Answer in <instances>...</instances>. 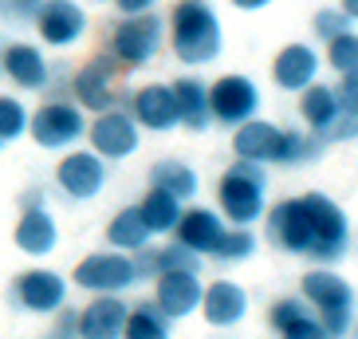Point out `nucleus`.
Wrapping results in <instances>:
<instances>
[{"instance_id": "1", "label": "nucleus", "mask_w": 358, "mask_h": 339, "mask_svg": "<svg viewBox=\"0 0 358 339\" xmlns=\"http://www.w3.org/2000/svg\"><path fill=\"white\" fill-rule=\"evenodd\" d=\"M268 241L287 256H311L319 265H338L350 253V221L327 193H303L264 209Z\"/></svg>"}, {"instance_id": "2", "label": "nucleus", "mask_w": 358, "mask_h": 339, "mask_svg": "<svg viewBox=\"0 0 358 339\" xmlns=\"http://www.w3.org/2000/svg\"><path fill=\"white\" fill-rule=\"evenodd\" d=\"M224 48L221 16L213 12L209 0H178L169 12V52L185 67L213 64Z\"/></svg>"}, {"instance_id": "3", "label": "nucleus", "mask_w": 358, "mask_h": 339, "mask_svg": "<svg viewBox=\"0 0 358 339\" xmlns=\"http://www.w3.org/2000/svg\"><path fill=\"white\" fill-rule=\"evenodd\" d=\"M299 296L315 307L327 339L350 335V324H355V312H358V296H355V288H350L347 276L335 272V265L307 268L303 280H299Z\"/></svg>"}, {"instance_id": "4", "label": "nucleus", "mask_w": 358, "mask_h": 339, "mask_svg": "<svg viewBox=\"0 0 358 339\" xmlns=\"http://www.w3.org/2000/svg\"><path fill=\"white\" fill-rule=\"evenodd\" d=\"M217 205L221 217L232 225H256L268 209V174L260 162L236 158L217 181Z\"/></svg>"}, {"instance_id": "5", "label": "nucleus", "mask_w": 358, "mask_h": 339, "mask_svg": "<svg viewBox=\"0 0 358 339\" xmlns=\"http://www.w3.org/2000/svg\"><path fill=\"white\" fill-rule=\"evenodd\" d=\"M299 118H303V127L319 142H327V146L331 142H350V138H358V118L343 111L335 87L319 83V79L299 91Z\"/></svg>"}, {"instance_id": "6", "label": "nucleus", "mask_w": 358, "mask_h": 339, "mask_svg": "<svg viewBox=\"0 0 358 339\" xmlns=\"http://www.w3.org/2000/svg\"><path fill=\"white\" fill-rule=\"evenodd\" d=\"M166 43V20L154 12H130L110 32V55L122 67H146Z\"/></svg>"}, {"instance_id": "7", "label": "nucleus", "mask_w": 358, "mask_h": 339, "mask_svg": "<svg viewBox=\"0 0 358 339\" xmlns=\"http://www.w3.org/2000/svg\"><path fill=\"white\" fill-rule=\"evenodd\" d=\"M28 134H32V142L40 150L64 154L87 134V111L79 103H71V99H52L36 115H28Z\"/></svg>"}, {"instance_id": "8", "label": "nucleus", "mask_w": 358, "mask_h": 339, "mask_svg": "<svg viewBox=\"0 0 358 339\" xmlns=\"http://www.w3.org/2000/svg\"><path fill=\"white\" fill-rule=\"evenodd\" d=\"M75 288L83 292H127L134 288L142 276H138L134 253H122V249H106V253H91L83 256L71 272Z\"/></svg>"}, {"instance_id": "9", "label": "nucleus", "mask_w": 358, "mask_h": 339, "mask_svg": "<svg viewBox=\"0 0 358 339\" xmlns=\"http://www.w3.org/2000/svg\"><path fill=\"white\" fill-rule=\"evenodd\" d=\"M83 138L91 142V150H95L99 158L122 162V158H130V154H138V146H142V127L134 123L130 111H122V106H106V111L95 115V123H87Z\"/></svg>"}, {"instance_id": "10", "label": "nucleus", "mask_w": 358, "mask_h": 339, "mask_svg": "<svg viewBox=\"0 0 358 339\" xmlns=\"http://www.w3.org/2000/svg\"><path fill=\"white\" fill-rule=\"evenodd\" d=\"M264 95L248 75H221L217 83H209V115L221 127H241L252 115H260Z\"/></svg>"}, {"instance_id": "11", "label": "nucleus", "mask_w": 358, "mask_h": 339, "mask_svg": "<svg viewBox=\"0 0 358 339\" xmlns=\"http://www.w3.org/2000/svg\"><path fill=\"white\" fill-rule=\"evenodd\" d=\"M110 178L106 158H99L95 150H64V158L55 166V186L64 190L67 202H91L99 198Z\"/></svg>"}, {"instance_id": "12", "label": "nucleus", "mask_w": 358, "mask_h": 339, "mask_svg": "<svg viewBox=\"0 0 358 339\" xmlns=\"http://www.w3.org/2000/svg\"><path fill=\"white\" fill-rule=\"evenodd\" d=\"M12 304L32 316H55L67 304V280L55 268H28L12 280Z\"/></svg>"}, {"instance_id": "13", "label": "nucleus", "mask_w": 358, "mask_h": 339, "mask_svg": "<svg viewBox=\"0 0 358 339\" xmlns=\"http://www.w3.org/2000/svg\"><path fill=\"white\" fill-rule=\"evenodd\" d=\"M32 24L48 48H75L87 36V12L75 0H43Z\"/></svg>"}, {"instance_id": "14", "label": "nucleus", "mask_w": 358, "mask_h": 339, "mask_svg": "<svg viewBox=\"0 0 358 339\" xmlns=\"http://www.w3.org/2000/svg\"><path fill=\"white\" fill-rule=\"evenodd\" d=\"M127 111L134 115V123L142 130H154V134H169L178 127V103H173V87L169 83H146L130 91Z\"/></svg>"}, {"instance_id": "15", "label": "nucleus", "mask_w": 358, "mask_h": 339, "mask_svg": "<svg viewBox=\"0 0 358 339\" xmlns=\"http://www.w3.org/2000/svg\"><path fill=\"white\" fill-rule=\"evenodd\" d=\"M232 154L248 162H260V166H280V154H284V127H275L268 118L252 115L248 123L232 127Z\"/></svg>"}, {"instance_id": "16", "label": "nucleus", "mask_w": 358, "mask_h": 339, "mask_svg": "<svg viewBox=\"0 0 358 339\" xmlns=\"http://www.w3.org/2000/svg\"><path fill=\"white\" fill-rule=\"evenodd\" d=\"M201 316L205 324L217 331H232L241 328L244 316H248V292H244L236 280H213L205 292H201Z\"/></svg>"}, {"instance_id": "17", "label": "nucleus", "mask_w": 358, "mask_h": 339, "mask_svg": "<svg viewBox=\"0 0 358 339\" xmlns=\"http://www.w3.org/2000/svg\"><path fill=\"white\" fill-rule=\"evenodd\" d=\"M0 75H8L20 91H43L52 83V64L36 43H0Z\"/></svg>"}, {"instance_id": "18", "label": "nucleus", "mask_w": 358, "mask_h": 339, "mask_svg": "<svg viewBox=\"0 0 358 339\" xmlns=\"http://www.w3.org/2000/svg\"><path fill=\"white\" fill-rule=\"evenodd\" d=\"M115 55H95L87 67H79L71 79V91H75V103L83 106V111H106V106H115Z\"/></svg>"}, {"instance_id": "19", "label": "nucleus", "mask_w": 358, "mask_h": 339, "mask_svg": "<svg viewBox=\"0 0 358 339\" xmlns=\"http://www.w3.org/2000/svg\"><path fill=\"white\" fill-rule=\"evenodd\" d=\"M319 71H323V60H319V52L311 43H287V48H280V55L272 64L275 87L287 91V95H299L303 87H311L319 79Z\"/></svg>"}, {"instance_id": "20", "label": "nucleus", "mask_w": 358, "mask_h": 339, "mask_svg": "<svg viewBox=\"0 0 358 339\" xmlns=\"http://www.w3.org/2000/svg\"><path fill=\"white\" fill-rule=\"evenodd\" d=\"M201 272H189V268H173V272H158V292H154V304L166 312L169 319H185L197 312L201 304Z\"/></svg>"}, {"instance_id": "21", "label": "nucleus", "mask_w": 358, "mask_h": 339, "mask_svg": "<svg viewBox=\"0 0 358 339\" xmlns=\"http://www.w3.org/2000/svg\"><path fill=\"white\" fill-rule=\"evenodd\" d=\"M12 241H16V249L28 253V256L55 253V244H59V225H55L52 213L43 209V202L24 205L20 221H16V229H12Z\"/></svg>"}, {"instance_id": "22", "label": "nucleus", "mask_w": 358, "mask_h": 339, "mask_svg": "<svg viewBox=\"0 0 358 339\" xmlns=\"http://www.w3.org/2000/svg\"><path fill=\"white\" fill-rule=\"evenodd\" d=\"M224 217L217 209H205V205H193V209H181L178 225H173V237H178L181 244H189L193 253L201 256H213L217 253V244H221L224 237Z\"/></svg>"}, {"instance_id": "23", "label": "nucleus", "mask_w": 358, "mask_h": 339, "mask_svg": "<svg viewBox=\"0 0 358 339\" xmlns=\"http://www.w3.org/2000/svg\"><path fill=\"white\" fill-rule=\"evenodd\" d=\"M268 324L275 335L284 339H327L323 324H319L315 307L307 304L303 296H284L268 307Z\"/></svg>"}, {"instance_id": "24", "label": "nucleus", "mask_w": 358, "mask_h": 339, "mask_svg": "<svg viewBox=\"0 0 358 339\" xmlns=\"http://www.w3.org/2000/svg\"><path fill=\"white\" fill-rule=\"evenodd\" d=\"M127 300L118 292H95V300L79 312V335L83 339H118L127 324Z\"/></svg>"}, {"instance_id": "25", "label": "nucleus", "mask_w": 358, "mask_h": 339, "mask_svg": "<svg viewBox=\"0 0 358 339\" xmlns=\"http://www.w3.org/2000/svg\"><path fill=\"white\" fill-rule=\"evenodd\" d=\"M173 87V103H178V127L193 130V134H205L213 127V115H209V87L193 79V75H181Z\"/></svg>"}, {"instance_id": "26", "label": "nucleus", "mask_w": 358, "mask_h": 339, "mask_svg": "<svg viewBox=\"0 0 358 339\" xmlns=\"http://www.w3.org/2000/svg\"><path fill=\"white\" fill-rule=\"evenodd\" d=\"M150 186H154V190L173 193L178 202H189V198H197L201 178H197V170L185 166L181 158H162V162L150 166Z\"/></svg>"}, {"instance_id": "27", "label": "nucleus", "mask_w": 358, "mask_h": 339, "mask_svg": "<svg viewBox=\"0 0 358 339\" xmlns=\"http://www.w3.org/2000/svg\"><path fill=\"white\" fill-rule=\"evenodd\" d=\"M150 241H154V233L146 229V221H142L138 205H127V209H118L115 217H110V225H106V244H110V249H122V253H138V249H146Z\"/></svg>"}, {"instance_id": "28", "label": "nucleus", "mask_w": 358, "mask_h": 339, "mask_svg": "<svg viewBox=\"0 0 358 339\" xmlns=\"http://www.w3.org/2000/svg\"><path fill=\"white\" fill-rule=\"evenodd\" d=\"M181 209H185V202H178V198H173V193H166V190H154V186H150V193L138 202V213H142V221H146V229L154 237L173 233V225H178Z\"/></svg>"}, {"instance_id": "29", "label": "nucleus", "mask_w": 358, "mask_h": 339, "mask_svg": "<svg viewBox=\"0 0 358 339\" xmlns=\"http://www.w3.org/2000/svg\"><path fill=\"white\" fill-rule=\"evenodd\" d=\"M122 335L127 339H169L173 335V319H169L154 300H150V304H134L127 312Z\"/></svg>"}, {"instance_id": "30", "label": "nucleus", "mask_w": 358, "mask_h": 339, "mask_svg": "<svg viewBox=\"0 0 358 339\" xmlns=\"http://www.w3.org/2000/svg\"><path fill=\"white\" fill-rule=\"evenodd\" d=\"M327 142H319L311 130H284V154H280V166H307V162L323 158Z\"/></svg>"}, {"instance_id": "31", "label": "nucleus", "mask_w": 358, "mask_h": 339, "mask_svg": "<svg viewBox=\"0 0 358 339\" xmlns=\"http://www.w3.org/2000/svg\"><path fill=\"white\" fill-rule=\"evenodd\" d=\"M150 256H154V276H158V272H173V268H189V272H201V265H205V261H201V253H193L189 244H181L178 237H173L166 249H158V253L150 249Z\"/></svg>"}, {"instance_id": "32", "label": "nucleus", "mask_w": 358, "mask_h": 339, "mask_svg": "<svg viewBox=\"0 0 358 339\" xmlns=\"http://www.w3.org/2000/svg\"><path fill=\"white\" fill-rule=\"evenodd\" d=\"M256 253V237L248 233V225H236V229H224L221 244H217V261L221 265H244L248 256Z\"/></svg>"}, {"instance_id": "33", "label": "nucleus", "mask_w": 358, "mask_h": 339, "mask_svg": "<svg viewBox=\"0 0 358 339\" xmlns=\"http://www.w3.org/2000/svg\"><path fill=\"white\" fill-rule=\"evenodd\" d=\"M24 134H28V106L16 95H0V138L16 142Z\"/></svg>"}, {"instance_id": "34", "label": "nucleus", "mask_w": 358, "mask_h": 339, "mask_svg": "<svg viewBox=\"0 0 358 339\" xmlns=\"http://www.w3.org/2000/svg\"><path fill=\"white\" fill-rule=\"evenodd\" d=\"M327 67L331 71H355L358 67V32H338L335 40H327Z\"/></svg>"}, {"instance_id": "35", "label": "nucleus", "mask_w": 358, "mask_h": 339, "mask_svg": "<svg viewBox=\"0 0 358 339\" xmlns=\"http://www.w3.org/2000/svg\"><path fill=\"white\" fill-rule=\"evenodd\" d=\"M350 24H355V20H350L343 8H319L315 20H311V28H315V36L327 43V40H335L338 32H347Z\"/></svg>"}, {"instance_id": "36", "label": "nucleus", "mask_w": 358, "mask_h": 339, "mask_svg": "<svg viewBox=\"0 0 358 339\" xmlns=\"http://www.w3.org/2000/svg\"><path fill=\"white\" fill-rule=\"evenodd\" d=\"M36 0H0V20L4 24H32L36 20Z\"/></svg>"}, {"instance_id": "37", "label": "nucleus", "mask_w": 358, "mask_h": 339, "mask_svg": "<svg viewBox=\"0 0 358 339\" xmlns=\"http://www.w3.org/2000/svg\"><path fill=\"white\" fill-rule=\"evenodd\" d=\"M335 95H338V103H343V111L358 118V67L355 71H343V83L335 87Z\"/></svg>"}, {"instance_id": "38", "label": "nucleus", "mask_w": 358, "mask_h": 339, "mask_svg": "<svg viewBox=\"0 0 358 339\" xmlns=\"http://www.w3.org/2000/svg\"><path fill=\"white\" fill-rule=\"evenodd\" d=\"M55 316H59V319H55V328H52V335H59V339H64V335H79V312H75V307H59V312H55Z\"/></svg>"}, {"instance_id": "39", "label": "nucleus", "mask_w": 358, "mask_h": 339, "mask_svg": "<svg viewBox=\"0 0 358 339\" xmlns=\"http://www.w3.org/2000/svg\"><path fill=\"white\" fill-rule=\"evenodd\" d=\"M115 4H118V12H122V16H130V12H150L158 0H115Z\"/></svg>"}, {"instance_id": "40", "label": "nucleus", "mask_w": 358, "mask_h": 339, "mask_svg": "<svg viewBox=\"0 0 358 339\" xmlns=\"http://www.w3.org/2000/svg\"><path fill=\"white\" fill-rule=\"evenodd\" d=\"M268 4H275V0H232V8H241V12H260Z\"/></svg>"}, {"instance_id": "41", "label": "nucleus", "mask_w": 358, "mask_h": 339, "mask_svg": "<svg viewBox=\"0 0 358 339\" xmlns=\"http://www.w3.org/2000/svg\"><path fill=\"white\" fill-rule=\"evenodd\" d=\"M338 8L347 12L350 20H358V0H343V4H338Z\"/></svg>"}, {"instance_id": "42", "label": "nucleus", "mask_w": 358, "mask_h": 339, "mask_svg": "<svg viewBox=\"0 0 358 339\" xmlns=\"http://www.w3.org/2000/svg\"><path fill=\"white\" fill-rule=\"evenodd\" d=\"M95 4H115V0H95Z\"/></svg>"}, {"instance_id": "43", "label": "nucleus", "mask_w": 358, "mask_h": 339, "mask_svg": "<svg viewBox=\"0 0 358 339\" xmlns=\"http://www.w3.org/2000/svg\"><path fill=\"white\" fill-rule=\"evenodd\" d=\"M0 150H4V138H0Z\"/></svg>"}, {"instance_id": "44", "label": "nucleus", "mask_w": 358, "mask_h": 339, "mask_svg": "<svg viewBox=\"0 0 358 339\" xmlns=\"http://www.w3.org/2000/svg\"><path fill=\"white\" fill-rule=\"evenodd\" d=\"M36 4H43V0H36Z\"/></svg>"}]
</instances>
